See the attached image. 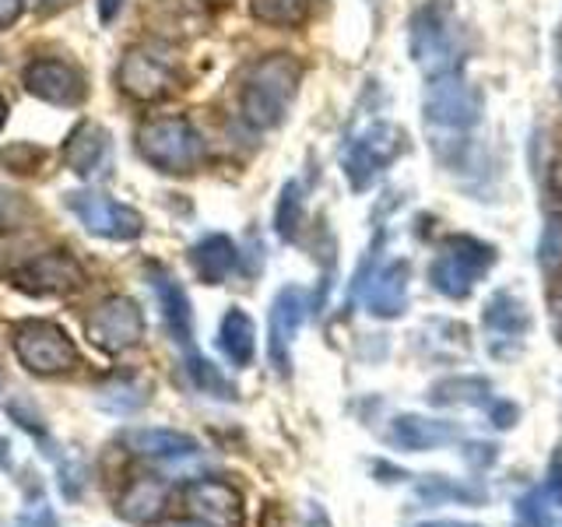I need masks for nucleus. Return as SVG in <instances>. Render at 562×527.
<instances>
[{
  "instance_id": "f257e3e1",
  "label": "nucleus",
  "mask_w": 562,
  "mask_h": 527,
  "mask_svg": "<svg viewBox=\"0 0 562 527\" xmlns=\"http://www.w3.org/2000/svg\"><path fill=\"white\" fill-rule=\"evenodd\" d=\"M303 85V64L292 53H268L243 78L239 116L250 131L263 134L285 123L292 102Z\"/></svg>"
},
{
  "instance_id": "f03ea898",
  "label": "nucleus",
  "mask_w": 562,
  "mask_h": 527,
  "mask_svg": "<svg viewBox=\"0 0 562 527\" xmlns=\"http://www.w3.org/2000/svg\"><path fill=\"white\" fill-rule=\"evenodd\" d=\"M412 60L426 78L453 75L464 64V29L457 22L450 0H426L408 25Z\"/></svg>"
},
{
  "instance_id": "7ed1b4c3",
  "label": "nucleus",
  "mask_w": 562,
  "mask_h": 527,
  "mask_svg": "<svg viewBox=\"0 0 562 527\" xmlns=\"http://www.w3.org/2000/svg\"><path fill=\"white\" fill-rule=\"evenodd\" d=\"M134 148L162 176H190L204 166L207 145L187 116H148L134 134Z\"/></svg>"
},
{
  "instance_id": "20e7f679",
  "label": "nucleus",
  "mask_w": 562,
  "mask_h": 527,
  "mask_svg": "<svg viewBox=\"0 0 562 527\" xmlns=\"http://www.w3.org/2000/svg\"><path fill=\"white\" fill-rule=\"evenodd\" d=\"M116 88L134 102H162L183 88V70L166 46H131L116 64Z\"/></svg>"
},
{
  "instance_id": "39448f33",
  "label": "nucleus",
  "mask_w": 562,
  "mask_h": 527,
  "mask_svg": "<svg viewBox=\"0 0 562 527\" xmlns=\"http://www.w3.org/2000/svg\"><path fill=\"white\" fill-rule=\"evenodd\" d=\"M496 264V250L474 236H450L429 268V281L439 295L447 299H468L474 285L488 274Z\"/></svg>"
},
{
  "instance_id": "423d86ee",
  "label": "nucleus",
  "mask_w": 562,
  "mask_h": 527,
  "mask_svg": "<svg viewBox=\"0 0 562 527\" xmlns=\"http://www.w3.org/2000/svg\"><path fill=\"white\" fill-rule=\"evenodd\" d=\"M11 348L18 362L35 377H64L70 369H78L81 362L75 341H70L67 330L53 321H22L14 327Z\"/></svg>"
},
{
  "instance_id": "0eeeda50",
  "label": "nucleus",
  "mask_w": 562,
  "mask_h": 527,
  "mask_svg": "<svg viewBox=\"0 0 562 527\" xmlns=\"http://www.w3.org/2000/svg\"><path fill=\"white\" fill-rule=\"evenodd\" d=\"M404 148H408V137H404L397 123H373V127H366L345 148V158H341L348 187L359 193L369 190L404 155Z\"/></svg>"
},
{
  "instance_id": "6e6552de",
  "label": "nucleus",
  "mask_w": 562,
  "mask_h": 527,
  "mask_svg": "<svg viewBox=\"0 0 562 527\" xmlns=\"http://www.w3.org/2000/svg\"><path fill=\"white\" fill-rule=\"evenodd\" d=\"M67 208L75 211V218L99 239L131 243L145 233V215L137 208L116 201L105 190H75L67 193Z\"/></svg>"
},
{
  "instance_id": "1a4fd4ad",
  "label": "nucleus",
  "mask_w": 562,
  "mask_h": 527,
  "mask_svg": "<svg viewBox=\"0 0 562 527\" xmlns=\"http://www.w3.org/2000/svg\"><path fill=\"white\" fill-rule=\"evenodd\" d=\"M422 113H426L429 127L468 131L482 120V92L468 78H461V70L429 78L426 99H422Z\"/></svg>"
},
{
  "instance_id": "9d476101",
  "label": "nucleus",
  "mask_w": 562,
  "mask_h": 527,
  "mask_svg": "<svg viewBox=\"0 0 562 527\" xmlns=\"http://www.w3.org/2000/svg\"><path fill=\"white\" fill-rule=\"evenodd\" d=\"M85 338L110 356H120L145 338V313L131 295H110L85 316Z\"/></svg>"
},
{
  "instance_id": "9b49d317",
  "label": "nucleus",
  "mask_w": 562,
  "mask_h": 527,
  "mask_svg": "<svg viewBox=\"0 0 562 527\" xmlns=\"http://www.w3.org/2000/svg\"><path fill=\"white\" fill-rule=\"evenodd\" d=\"M25 92L46 105H60V110H75L88 99V78L78 64L60 57H35L22 70Z\"/></svg>"
},
{
  "instance_id": "f8f14e48",
  "label": "nucleus",
  "mask_w": 562,
  "mask_h": 527,
  "mask_svg": "<svg viewBox=\"0 0 562 527\" xmlns=\"http://www.w3.org/2000/svg\"><path fill=\"white\" fill-rule=\"evenodd\" d=\"M11 285L32 295H67L85 285V268L67 250H40L11 271Z\"/></svg>"
},
{
  "instance_id": "ddd939ff",
  "label": "nucleus",
  "mask_w": 562,
  "mask_h": 527,
  "mask_svg": "<svg viewBox=\"0 0 562 527\" xmlns=\"http://www.w3.org/2000/svg\"><path fill=\"white\" fill-rule=\"evenodd\" d=\"M306 313H310V295L299 285H285L274 295L268 313V356L278 373H289L292 369V341L299 327L306 324Z\"/></svg>"
},
{
  "instance_id": "4468645a",
  "label": "nucleus",
  "mask_w": 562,
  "mask_h": 527,
  "mask_svg": "<svg viewBox=\"0 0 562 527\" xmlns=\"http://www.w3.org/2000/svg\"><path fill=\"white\" fill-rule=\"evenodd\" d=\"M485 338L496 359H514L524 348L527 330H531V313H527L524 299H517L514 292H496L485 303Z\"/></svg>"
},
{
  "instance_id": "2eb2a0df",
  "label": "nucleus",
  "mask_w": 562,
  "mask_h": 527,
  "mask_svg": "<svg viewBox=\"0 0 562 527\" xmlns=\"http://www.w3.org/2000/svg\"><path fill=\"white\" fill-rule=\"evenodd\" d=\"M183 503L204 527H243V492L222 479H198L183 489Z\"/></svg>"
},
{
  "instance_id": "dca6fc26",
  "label": "nucleus",
  "mask_w": 562,
  "mask_h": 527,
  "mask_svg": "<svg viewBox=\"0 0 562 527\" xmlns=\"http://www.w3.org/2000/svg\"><path fill=\"white\" fill-rule=\"evenodd\" d=\"M461 439V426L447 418H426V415H397L386 429V444L408 453H426L450 447Z\"/></svg>"
},
{
  "instance_id": "f3484780",
  "label": "nucleus",
  "mask_w": 562,
  "mask_h": 527,
  "mask_svg": "<svg viewBox=\"0 0 562 527\" xmlns=\"http://www.w3.org/2000/svg\"><path fill=\"white\" fill-rule=\"evenodd\" d=\"M408 285H412V264L391 260L366 281V310L380 321H394L408 310Z\"/></svg>"
},
{
  "instance_id": "a211bd4d",
  "label": "nucleus",
  "mask_w": 562,
  "mask_h": 527,
  "mask_svg": "<svg viewBox=\"0 0 562 527\" xmlns=\"http://www.w3.org/2000/svg\"><path fill=\"white\" fill-rule=\"evenodd\" d=\"M110 155H113V137L95 120H81L64 141L67 169L75 176H85V180H88V176L102 172V166L110 162Z\"/></svg>"
},
{
  "instance_id": "6ab92c4d",
  "label": "nucleus",
  "mask_w": 562,
  "mask_h": 527,
  "mask_svg": "<svg viewBox=\"0 0 562 527\" xmlns=\"http://www.w3.org/2000/svg\"><path fill=\"white\" fill-rule=\"evenodd\" d=\"M151 289L158 295V310H162V321H166V330L172 334V341L190 348V341H193V310H190L187 289L166 268H151Z\"/></svg>"
},
{
  "instance_id": "aec40b11",
  "label": "nucleus",
  "mask_w": 562,
  "mask_h": 527,
  "mask_svg": "<svg viewBox=\"0 0 562 527\" xmlns=\"http://www.w3.org/2000/svg\"><path fill=\"white\" fill-rule=\"evenodd\" d=\"M190 268L204 285H222V281L239 268V250L225 233H207L190 246Z\"/></svg>"
},
{
  "instance_id": "412c9836",
  "label": "nucleus",
  "mask_w": 562,
  "mask_h": 527,
  "mask_svg": "<svg viewBox=\"0 0 562 527\" xmlns=\"http://www.w3.org/2000/svg\"><path fill=\"white\" fill-rule=\"evenodd\" d=\"M218 348L222 356L233 362V366H250L254 362V351H257V330L250 313H243L239 306H228L222 313V324H218Z\"/></svg>"
},
{
  "instance_id": "4be33fe9",
  "label": "nucleus",
  "mask_w": 562,
  "mask_h": 527,
  "mask_svg": "<svg viewBox=\"0 0 562 527\" xmlns=\"http://www.w3.org/2000/svg\"><path fill=\"white\" fill-rule=\"evenodd\" d=\"M123 444L131 447V453L140 457H158V461H172V457H190L198 453V439L176 429H131L123 436Z\"/></svg>"
},
{
  "instance_id": "5701e85b",
  "label": "nucleus",
  "mask_w": 562,
  "mask_h": 527,
  "mask_svg": "<svg viewBox=\"0 0 562 527\" xmlns=\"http://www.w3.org/2000/svg\"><path fill=\"white\" fill-rule=\"evenodd\" d=\"M429 401L432 404H443V408H450V404H471V408H488V404L496 401V397H492V383L485 377H450V380L432 383Z\"/></svg>"
},
{
  "instance_id": "b1692460",
  "label": "nucleus",
  "mask_w": 562,
  "mask_h": 527,
  "mask_svg": "<svg viewBox=\"0 0 562 527\" xmlns=\"http://www.w3.org/2000/svg\"><path fill=\"white\" fill-rule=\"evenodd\" d=\"M303 204H306V190L299 180H289L278 193V204H274V233L292 243L303 228Z\"/></svg>"
},
{
  "instance_id": "393cba45",
  "label": "nucleus",
  "mask_w": 562,
  "mask_h": 527,
  "mask_svg": "<svg viewBox=\"0 0 562 527\" xmlns=\"http://www.w3.org/2000/svg\"><path fill=\"white\" fill-rule=\"evenodd\" d=\"M313 0H250V14L274 29H299L306 22Z\"/></svg>"
},
{
  "instance_id": "a878e982",
  "label": "nucleus",
  "mask_w": 562,
  "mask_h": 527,
  "mask_svg": "<svg viewBox=\"0 0 562 527\" xmlns=\"http://www.w3.org/2000/svg\"><path fill=\"white\" fill-rule=\"evenodd\" d=\"M162 503H166V482L145 474V479H137L131 485L127 500H123V514L131 520H151L158 509H162Z\"/></svg>"
},
{
  "instance_id": "bb28decb",
  "label": "nucleus",
  "mask_w": 562,
  "mask_h": 527,
  "mask_svg": "<svg viewBox=\"0 0 562 527\" xmlns=\"http://www.w3.org/2000/svg\"><path fill=\"white\" fill-rule=\"evenodd\" d=\"M555 520H559L555 503L544 492V485L527 489L517 500V527H555Z\"/></svg>"
},
{
  "instance_id": "cd10ccee",
  "label": "nucleus",
  "mask_w": 562,
  "mask_h": 527,
  "mask_svg": "<svg viewBox=\"0 0 562 527\" xmlns=\"http://www.w3.org/2000/svg\"><path fill=\"white\" fill-rule=\"evenodd\" d=\"M187 373H190V380H193V386H198V391H204L211 397H222V401H236V383L228 380L215 362L193 356L187 362Z\"/></svg>"
},
{
  "instance_id": "c85d7f7f",
  "label": "nucleus",
  "mask_w": 562,
  "mask_h": 527,
  "mask_svg": "<svg viewBox=\"0 0 562 527\" xmlns=\"http://www.w3.org/2000/svg\"><path fill=\"white\" fill-rule=\"evenodd\" d=\"M418 500L422 503H479L482 500V492L479 489H468L461 482H450V479H439V474H429V479H422L418 482Z\"/></svg>"
},
{
  "instance_id": "c756f323",
  "label": "nucleus",
  "mask_w": 562,
  "mask_h": 527,
  "mask_svg": "<svg viewBox=\"0 0 562 527\" xmlns=\"http://www.w3.org/2000/svg\"><path fill=\"white\" fill-rule=\"evenodd\" d=\"M46 162V152L40 145H29V141H18L11 148H0V166L11 169V172H22V176H32Z\"/></svg>"
},
{
  "instance_id": "7c9ffc66",
  "label": "nucleus",
  "mask_w": 562,
  "mask_h": 527,
  "mask_svg": "<svg viewBox=\"0 0 562 527\" xmlns=\"http://www.w3.org/2000/svg\"><path fill=\"white\" fill-rule=\"evenodd\" d=\"M538 260H541V268H562V211L544 218L541 239H538Z\"/></svg>"
},
{
  "instance_id": "2f4dec72",
  "label": "nucleus",
  "mask_w": 562,
  "mask_h": 527,
  "mask_svg": "<svg viewBox=\"0 0 562 527\" xmlns=\"http://www.w3.org/2000/svg\"><path fill=\"white\" fill-rule=\"evenodd\" d=\"M22 14H25V0H0V32L14 29Z\"/></svg>"
},
{
  "instance_id": "473e14b6",
  "label": "nucleus",
  "mask_w": 562,
  "mask_h": 527,
  "mask_svg": "<svg viewBox=\"0 0 562 527\" xmlns=\"http://www.w3.org/2000/svg\"><path fill=\"white\" fill-rule=\"evenodd\" d=\"M549 316H552V330H555V341L562 345V281L549 292Z\"/></svg>"
},
{
  "instance_id": "72a5a7b5",
  "label": "nucleus",
  "mask_w": 562,
  "mask_h": 527,
  "mask_svg": "<svg viewBox=\"0 0 562 527\" xmlns=\"http://www.w3.org/2000/svg\"><path fill=\"white\" fill-rule=\"evenodd\" d=\"M25 4H32L40 14H60L70 4H78V0H25Z\"/></svg>"
},
{
  "instance_id": "f704fd0d",
  "label": "nucleus",
  "mask_w": 562,
  "mask_h": 527,
  "mask_svg": "<svg viewBox=\"0 0 562 527\" xmlns=\"http://www.w3.org/2000/svg\"><path fill=\"white\" fill-rule=\"evenodd\" d=\"M260 527H292V524L285 520V514H281V506H278V503H268V506H263Z\"/></svg>"
},
{
  "instance_id": "c9c22d12",
  "label": "nucleus",
  "mask_w": 562,
  "mask_h": 527,
  "mask_svg": "<svg viewBox=\"0 0 562 527\" xmlns=\"http://www.w3.org/2000/svg\"><path fill=\"white\" fill-rule=\"evenodd\" d=\"M123 11V0H99V22L102 25H113Z\"/></svg>"
},
{
  "instance_id": "e433bc0d",
  "label": "nucleus",
  "mask_w": 562,
  "mask_h": 527,
  "mask_svg": "<svg viewBox=\"0 0 562 527\" xmlns=\"http://www.w3.org/2000/svg\"><path fill=\"white\" fill-rule=\"evenodd\" d=\"M549 183H552V193L562 201V155L552 162V172H549Z\"/></svg>"
},
{
  "instance_id": "4c0bfd02",
  "label": "nucleus",
  "mask_w": 562,
  "mask_h": 527,
  "mask_svg": "<svg viewBox=\"0 0 562 527\" xmlns=\"http://www.w3.org/2000/svg\"><path fill=\"white\" fill-rule=\"evenodd\" d=\"M148 527H204L201 520H158V524H148Z\"/></svg>"
},
{
  "instance_id": "58836bf2",
  "label": "nucleus",
  "mask_w": 562,
  "mask_h": 527,
  "mask_svg": "<svg viewBox=\"0 0 562 527\" xmlns=\"http://www.w3.org/2000/svg\"><path fill=\"white\" fill-rule=\"evenodd\" d=\"M310 527H330V520L324 517V509H310Z\"/></svg>"
},
{
  "instance_id": "ea45409f",
  "label": "nucleus",
  "mask_w": 562,
  "mask_h": 527,
  "mask_svg": "<svg viewBox=\"0 0 562 527\" xmlns=\"http://www.w3.org/2000/svg\"><path fill=\"white\" fill-rule=\"evenodd\" d=\"M418 527H479V524H464V520H432V524H418Z\"/></svg>"
},
{
  "instance_id": "a19ab883",
  "label": "nucleus",
  "mask_w": 562,
  "mask_h": 527,
  "mask_svg": "<svg viewBox=\"0 0 562 527\" xmlns=\"http://www.w3.org/2000/svg\"><path fill=\"white\" fill-rule=\"evenodd\" d=\"M4 123H8V102L0 96V131H4Z\"/></svg>"
},
{
  "instance_id": "79ce46f5",
  "label": "nucleus",
  "mask_w": 562,
  "mask_h": 527,
  "mask_svg": "<svg viewBox=\"0 0 562 527\" xmlns=\"http://www.w3.org/2000/svg\"><path fill=\"white\" fill-rule=\"evenodd\" d=\"M8 461V439H0V464Z\"/></svg>"
}]
</instances>
